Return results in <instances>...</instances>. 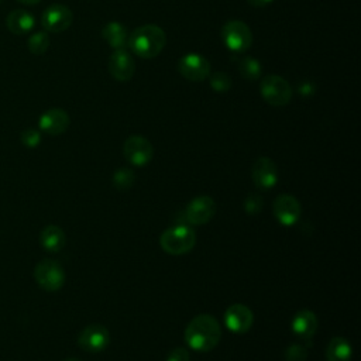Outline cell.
<instances>
[{
    "mask_svg": "<svg viewBox=\"0 0 361 361\" xmlns=\"http://www.w3.org/2000/svg\"><path fill=\"white\" fill-rule=\"evenodd\" d=\"M109 72L118 82H128L135 72V63L126 49L114 51L109 58Z\"/></svg>",
    "mask_w": 361,
    "mask_h": 361,
    "instance_id": "15",
    "label": "cell"
},
{
    "mask_svg": "<svg viewBox=\"0 0 361 361\" xmlns=\"http://www.w3.org/2000/svg\"><path fill=\"white\" fill-rule=\"evenodd\" d=\"M251 176L258 189L261 190L272 189L278 182V169L275 162L267 157L258 158L252 165Z\"/></svg>",
    "mask_w": 361,
    "mask_h": 361,
    "instance_id": "13",
    "label": "cell"
},
{
    "mask_svg": "<svg viewBox=\"0 0 361 361\" xmlns=\"http://www.w3.org/2000/svg\"><path fill=\"white\" fill-rule=\"evenodd\" d=\"M20 138H21V142H23L25 147H28V148H34V147H37V145L41 142V134H39V131H37V130H34V128H27V130H24V131L21 133Z\"/></svg>",
    "mask_w": 361,
    "mask_h": 361,
    "instance_id": "28",
    "label": "cell"
},
{
    "mask_svg": "<svg viewBox=\"0 0 361 361\" xmlns=\"http://www.w3.org/2000/svg\"><path fill=\"white\" fill-rule=\"evenodd\" d=\"M214 213H216L214 200L207 195H200V196L193 197L188 203V206L183 212V217L188 224L202 226V224H206L207 221H210L212 217L214 216Z\"/></svg>",
    "mask_w": 361,
    "mask_h": 361,
    "instance_id": "6",
    "label": "cell"
},
{
    "mask_svg": "<svg viewBox=\"0 0 361 361\" xmlns=\"http://www.w3.org/2000/svg\"><path fill=\"white\" fill-rule=\"evenodd\" d=\"M110 343L109 330L99 323H93L86 326L78 337V344L82 350L87 353H100Z\"/></svg>",
    "mask_w": 361,
    "mask_h": 361,
    "instance_id": "10",
    "label": "cell"
},
{
    "mask_svg": "<svg viewBox=\"0 0 361 361\" xmlns=\"http://www.w3.org/2000/svg\"><path fill=\"white\" fill-rule=\"evenodd\" d=\"M34 276L37 283L45 290H58L65 282L62 267L54 259H44L37 264Z\"/></svg>",
    "mask_w": 361,
    "mask_h": 361,
    "instance_id": "7",
    "label": "cell"
},
{
    "mask_svg": "<svg viewBox=\"0 0 361 361\" xmlns=\"http://www.w3.org/2000/svg\"><path fill=\"white\" fill-rule=\"evenodd\" d=\"M49 35L47 31H37L28 37L27 47L31 54L34 55H42L49 48Z\"/></svg>",
    "mask_w": 361,
    "mask_h": 361,
    "instance_id": "23",
    "label": "cell"
},
{
    "mask_svg": "<svg viewBox=\"0 0 361 361\" xmlns=\"http://www.w3.org/2000/svg\"><path fill=\"white\" fill-rule=\"evenodd\" d=\"M290 327L298 337L309 340L317 330V317L312 310L302 309L293 316Z\"/></svg>",
    "mask_w": 361,
    "mask_h": 361,
    "instance_id": "17",
    "label": "cell"
},
{
    "mask_svg": "<svg viewBox=\"0 0 361 361\" xmlns=\"http://www.w3.org/2000/svg\"><path fill=\"white\" fill-rule=\"evenodd\" d=\"M210 87L217 93H226L231 89V78L224 72H214L209 75Z\"/></svg>",
    "mask_w": 361,
    "mask_h": 361,
    "instance_id": "25",
    "label": "cell"
},
{
    "mask_svg": "<svg viewBox=\"0 0 361 361\" xmlns=\"http://www.w3.org/2000/svg\"><path fill=\"white\" fill-rule=\"evenodd\" d=\"M259 92L262 99L275 107L286 106L292 99V87L290 85L278 75H268L259 83Z\"/></svg>",
    "mask_w": 361,
    "mask_h": 361,
    "instance_id": "4",
    "label": "cell"
},
{
    "mask_svg": "<svg viewBox=\"0 0 361 361\" xmlns=\"http://www.w3.org/2000/svg\"><path fill=\"white\" fill-rule=\"evenodd\" d=\"M238 69H240L241 76L247 80H257V79H259V76L262 73L261 63L252 56L241 58L238 62Z\"/></svg>",
    "mask_w": 361,
    "mask_h": 361,
    "instance_id": "22",
    "label": "cell"
},
{
    "mask_svg": "<svg viewBox=\"0 0 361 361\" xmlns=\"http://www.w3.org/2000/svg\"><path fill=\"white\" fill-rule=\"evenodd\" d=\"M353 348L344 337H333L326 347V361H351Z\"/></svg>",
    "mask_w": 361,
    "mask_h": 361,
    "instance_id": "20",
    "label": "cell"
},
{
    "mask_svg": "<svg viewBox=\"0 0 361 361\" xmlns=\"http://www.w3.org/2000/svg\"><path fill=\"white\" fill-rule=\"evenodd\" d=\"M314 86L310 83V82H300L299 86H298V92L299 94L302 96H310L314 93Z\"/></svg>",
    "mask_w": 361,
    "mask_h": 361,
    "instance_id": "30",
    "label": "cell"
},
{
    "mask_svg": "<svg viewBox=\"0 0 361 361\" xmlns=\"http://www.w3.org/2000/svg\"><path fill=\"white\" fill-rule=\"evenodd\" d=\"M254 323V314L250 307L241 303H234L224 312V324L233 333H245Z\"/></svg>",
    "mask_w": 361,
    "mask_h": 361,
    "instance_id": "14",
    "label": "cell"
},
{
    "mask_svg": "<svg viewBox=\"0 0 361 361\" xmlns=\"http://www.w3.org/2000/svg\"><path fill=\"white\" fill-rule=\"evenodd\" d=\"M165 361H190V355L186 348L176 347L166 355Z\"/></svg>",
    "mask_w": 361,
    "mask_h": 361,
    "instance_id": "29",
    "label": "cell"
},
{
    "mask_svg": "<svg viewBox=\"0 0 361 361\" xmlns=\"http://www.w3.org/2000/svg\"><path fill=\"white\" fill-rule=\"evenodd\" d=\"M17 1H20V3H23V4H27V6H34V4L39 3L41 0H17Z\"/></svg>",
    "mask_w": 361,
    "mask_h": 361,
    "instance_id": "32",
    "label": "cell"
},
{
    "mask_svg": "<svg viewBox=\"0 0 361 361\" xmlns=\"http://www.w3.org/2000/svg\"><path fill=\"white\" fill-rule=\"evenodd\" d=\"M0 1H1V0H0Z\"/></svg>",
    "mask_w": 361,
    "mask_h": 361,
    "instance_id": "34",
    "label": "cell"
},
{
    "mask_svg": "<svg viewBox=\"0 0 361 361\" xmlns=\"http://www.w3.org/2000/svg\"><path fill=\"white\" fill-rule=\"evenodd\" d=\"M123 155L130 164L135 166H144L152 159L154 148L145 137L130 135L123 144Z\"/></svg>",
    "mask_w": 361,
    "mask_h": 361,
    "instance_id": "8",
    "label": "cell"
},
{
    "mask_svg": "<svg viewBox=\"0 0 361 361\" xmlns=\"http://www.w3.org/2000/svg\"><path fill=\"white\" fill-rule=\"evenodd\" d=\"M262 206H264V202H262L261 196L257 193H251L244 199V210L248 214L259 213L262 210Z\"/></svg>",
    "mask_w": 361,
    "mask_h": 361,
    "instance_id": "27",
    "label": "cell"
},
{
    "mask_svg": "<svg viewBox=\"0 0 361 361\" xmlns=\"http://www.w3.org/2000/svg\"><path fill=\"white\" fill-rule=\"evenodd\" d=\"M134 180H135V175H134V172H133L131 169H128V168H120V169H117V171L114 172V175H113V183H114V186H116L117 189H120V190H127V189H130V188L133 186Z\"/></svg>",
    "mask_w": 361,
    "mask_h": 361,
    "instance_id": "24",
    "label": "cell"
},
{
    "mask_svg": "<svg viewBox=\"0 0 361 361\" xmlns=\"http://www.w3.org/2000/svg\"><path fill=\"white\" fill-rule=\"evenodd\" d=\"M307 348L300 344H290L285 351L286 361H306Z\"/></svg>",
    "mask_w": 361,
    "mask_h": 361,
    "instance_id": "26",
    "label": "cell"
},
{
    "mask_svg": "<svg viewBox=\"0 0 361 361\" xmlns=\"http://www.w3.org/2000/svg\"><path fill=\"white\" fill-rule=\"evenodd\" d=\"M166 44L165 31L154 24H145L128 34L130 49L140 58L151 59L161 54Z\"/></svg>",
    "mask_w": 361,
    "mask_h": 361,
    "instance_id": "2",
    "label": "cell"
},
{
    "mask_svg": "<svg viewBox=\"0 0 361 361\" xmlns=\"http://www.w3.org/2000/svg\"><path fill=\"white\" fill-rule=\"evenodd\" d=\"M73 14L63 4H51L41 16V24L47 32H62L71 27Z\"/></svg>",
    "mask_w": 361,
    "mask_h": 361,
    "instance_id": "11",
    "label": "cell"
},
{
    "mask_svg": "<svg viewBox=\"0 0 361 361\" xmlns=\"http://www.w3.org/2000/svg\"><path fill=\"white\" fill-rule=\"evenodd\" d=\"M39 241L45 250H48L51 252H56V251L62 250V247L65 245L66 237L61 227L47 226L39 234Z\"/></svg>",
    "mask_w": 361,
    "mask_h": 361,
    "instance_id": "21",
    "label": "cell"
},
{
    "mask_svg": "<svg viewBox=\"0 0 361 361\" xmlns=\"http://www.w3.org/2000/svg\"><path fill=\"white\" fill-rule=\"evenodd\" d=\"M35 25V18L31 13L23 8L13 10L6 17V27L16 35L28 34Z\"/></svg>",
    "mask_w": 361,
    "mask_h": 361,
    "instance_id": "18",
    "label": "cell"
},
{
    "mask_svg": "<svg viewBox=\"0 0 361 361\" xmlns=\"http://www.w3.org/2000/svg\"><path fill=\"white\" fill-rule=\"evenodd\" d=\"M102 37L114 51L126 49L128 45L127 28L118 21H109L102 28Z\"/></svg>",
    "mask_w": 361,
    "mask_h": 361,
    "instance_id": "19",
    "label": "cell"
},
{
    "mask_svg": "<svg viewBox=\"0 0 361 361\" xmlns=\"http://www.w3.org/2000/svg\"><path fill=\"white\" fill-rule=\"evenodd\" d=\"M221 39L231 52H244L252 44L250 27L240 20H230L221 27Z\"/></svg>",
    "mask_w": 361,
    "mask_h": 361,
    "instance_id": "5",
    "label": "cell"
},
{
    "mask_svg": "<svg viewBox=\"0 0 361 361\" xmlns=\"http://www.w3.org/2000/svg\"><path fill=\"white\" fill-rule=\"evenodd\" d=\"M221 338V327L210 314L193 317L185 329V341L196 351L213 350Z\"/></svg>",
    "mask_w": 361,
    "mask_h": 361,
    "instance_id": "1",
    "label": "cell"
},
{
    "mask_svg": "<svg viewBox=\"0 0 361 361\" xmlns=\"http://www.w3.org/2000/svg\"><path fill=\"white\" fill-rule=\"evenodd\" d=\"M179 73L192 82H202L210 75V62L200 54H186L178 61Z\"/></svg>",
    "mask_w": 361,
    "mask_h": 361,
    "instance_id": "9",
    "label": "cell"
},
{
    "mask_svg": "<svg viewBox=\"0 0 361 361\" xmlns=\"http://www.w3.org/2000/svg\"><path fill=\"white\" fill-rule=\"evenodd\" d=\"M63 361H82V360H79V358H73V357H71V358H66V360H63Z\"/></svg>",
    "mask_w": 361,
    "mask_h": 361,
    "instance_id": "33",
    "label": "cell"
},
{
    "mask_svg": "<svg viewBox=\"0 0 361 361\" xmlns=\"http://www.w3.org/2000/svg\"><path fill=\"white\" fill-rule=\"evenodd\" d=\"M302 213V206L299 200L288 193L276 196L274 200V214L276 220L282 226H292L295 224Z\"/></svg>",
    "mask_w": 361,
    "mask_h": 361,
    "instance_id": "12",
    "label": "cell"
},
{
    "mask_svg": "<svg viewBox=\"0 0 361 361\" xmlns=\"http://www.w3.org/2000/svg\"><path fill=\"white\" fill-rule=\"evenodd\" d=\"M69 116L62 109H49L44 111L38 120L39 128L49 135H59L69 127Z\"/></svg>",
    "mask_w": 361,
    "mask_h": 361,
    "instance_id": "16",
    "label": "cell"
},
{
    "mask_svg": "<svg viewBox=\"0 0 361 361\" xmlns=\"http://www.w3.org/2000/svg\"><path fill=\"white\" fill-rule=\"evenodd\" d=\"M247 1L254 7H264V6H268L269 3H272L274 0H247Z\"/></svg>",
    "mask_w": 361,
    "mask_h": 361,
    "instance_id": "31",
    "label": "cell"
},
{
    "mask_svg": "<svg viewBox=\"0 0 361 361\" xmlns=\"http://www.w3.org/2000/svg\"><path fill=\"white\" fill-rule=\"evenodd\" d=\"M196 243V233L186 224H175L166 228L161 237L159 244L162 250L171 255H182L189 252Z\"/></svg>",
    "mask_w": 361,
    "mask_h": 361,
    "instance_id": "3",
    "label": "cell"
}]
</instances>
